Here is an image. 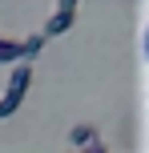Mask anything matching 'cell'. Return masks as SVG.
Here are the masks:
<instances>
[{
    "mask_svg": "<svg viewBox=\"0 0 149 153\" xmlns=\"http://www.w3.org/2000/svg\"><path fill=\"white\" fill-rule=\"evenodd\" d=\"M73 24H77V12H73V8H56V12L44 20V28H40V32H44V40H53V36H64Z\"/></svg>",
    "mask_w": 149,
    "mask_h": 153,
    "instance_id": "obj_2",
    "label": "cell"
},
{
    "mask_svg": "<svg viewBox=\"0 0 149 153\" xmlns=\"http://www.w3.org/2000/svg\"><path fill=\"white\" fill-rule=\"evenodd\" d=\"M28 89H32V65H28V61H16V65H12V73H8L4 93H0V121H4V117H12L16 109L24 105Z\"/></svg>",
    "mask_w": 149,
    "mask_h": 153,
    "instance_id": "obj_1",
    "label": "cell"
},
{
    "mask_svg": "<svg viewBox=\"0 0 149 153\" xmlns=\"http://www.w3.org/2000/svg\"><path fill=\"white\" fill-rule=\"evenodd\" d=\"M16 61H24V45H20V40H12V36H0V65L12 69Z\"/></svg>",
    "mask_w": 149,
    "mask_h": 153,
    "instance_id": "obj_3",
    "label": "cell"
},
{
    "mask_svg": "<svg viewBox=\"0 0 149 153\" xmlns=\"http://www.w3.org/2000/svg\"><path fill=\"white\" fill-rule=\"evenodd\" d=\"M69 153H109V149H105L101 141H93V145H89V149H69Z\"/></svg>",
    "mask_w": 149,
    "mask_h": 153,
    "instance_id": "obj_6",
    "label": "cell"
},
{
    "mask_svg": "<svg viewBox=\"0 0 149 153\" xmlns=\"http://www.w3.org/2000/svg\"><path fill=\"white\" fill-rule=\"evenodd\" d=\"M77 4L81 0H56V8H73V12H77Z\"/></svg>",
    "mask_w": 149,
    "mask_h": 153,
    "instance_id": "obj_7",
    "label": "cell"
},
{
    "mask_svg": "<svg viewBox=\"0 0 149 153\" xmlns=\"http://www.w3.org/2000/svg\"><path fill=\"white\" fill-rule=\"evenodd\" d=\"M20 45H24V61H36V56L44 53V32H32V36L20 40Z\"/></svg>",
    "mask_w": 149,
    "mask_h": 153,
    "instance_id": "obj_5",
    "label": "cell"
},
{
    "mask_svg": "<svg viewBox=\"0 0 149 153\" xmlns=\"http://www.w3.org/2000/svg\"><path fill=\"white\" fill-rule=\"evenodd\" d=\"M93 141H97V129H93V125H73V129H69V145L73 149H89Z\"/></svg>",
    "mask_w": 149,
    "mask_h": 153,
    "instance_id": "obj_4",
    "label": "cell"
}]
</instances>
